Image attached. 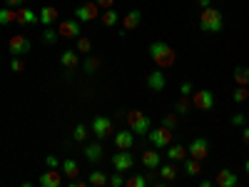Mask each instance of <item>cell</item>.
I'll return each instance as SVG.
<instances>
[{"mask_svg":"<svg viewBox=\"0 0 249 187\" xmlns=\"http://www.w3.org/2000/svg\"><path fill=\"white\" fill-rule=\"evenodd\" d=\"M147 53H150V57H152V62H155L157 68H172L175 60H177L175 48L167 45V43H162V40H155Z\"/></svg>","mask_w":249,"mask_h":187,"instance_id":"6da1fadb","label":"cell"},{"mask_svg":"<svg viewBox=\"0 0 249 187\" xmlns=\"http://www.w3.org/2000/svg\"><path fill=\"white\" fill-rule=\"evenodd\" d=\"M199 28L204 30V33H219L222 28H224V15H222V10H217V8H202V15H199Z\"/></svg>","mask_w":249,"mask_h":187,"instance_id":"7a4b0ae2","label":"cell"},{"mask_svg":"<svg viewBox=\"0 0 249 187\" xmlns=\"http://www.w3.org/2000/svg\"><path fill=\"white\" fill-rule=\"evenodd\" d=\"M124 120H127V128H130L135 135H147L150 128H152V120L144 115L142 110H127Z\"/></svg>","mask_w":249,"mask_h":187,"instance_id":"3957f363","label":"cell"},{"mask_svg":"<svg viewBox=\"0 0 249 187\" xmlns=\"http://www.w3.org/2000/svg\"><path fill=\"white\" fill-rule=\"evenodd\" d=\"M147 137H150V142L155 145V148H170V145L175 142V130H170V128H150V132H147Z\"/></svg>","mask_w":249,"mask_h":187,"instance_id":"277c9868","label":"cell"},{"mask_svg":"<svg viewBox=\"0 0 249 187\" xmlns=\"http://www.w3.org/2000/svg\"><path fill=\"white\" fill-rule=\"evenodd\" d=\"M112 117H105V115H95L92 117V122H90V130H92V135L97 137V140H105V137H110L112 135Z\"/></svg>","mask_w":249,"mask_h":187,"instance_id":"5b68a950","label":"cell"},{"mask_svg":"<svg viewBox=\"0 0 249 187\" xmlns=\"http://www.w3.org/2000/svg\"><path fill=\"white\" fill-rule=\"evenodd\" d=\"M75 18L80 20V23H92V20L100 18V5L95 3V0H85L82 5L75 8Z\"/></svg>","mask_w":249,"mask_h":187,"instance_id":"8992f818","label":"cell"},{"mask_svg":"<svg viewBox=\"0 0 249 187\" xmlns=\"http://www.w3.org/2000/svg\"><path fill=\"white\" fill-rule=\"evenodd\" d=\"M190 100H192V108H197V110H202V112H207V110L214 108V93H212V90H195Z\"/></svg>","mask_w":249,"mask_h":187,"instance_id":"52a82bcc","label":"cell"},{"mask_svg":"<svg viewBox=\"0 0 249 187\" xmlns=\"http://www.w3.org/2000/svg\"><path fill=\"white\" fill-rule=\"evenodd\" d=\"M112 168H115V172H130V170L135 168L132 152H130V150H117V152L112 155Z\"/></svg>","mask_w":249,"mask_h":187,"instance_id":"ba28073f","label":"cell"},{"mask_svg":"<svg viewBox=\"0 0 249 187\" xmlns=\"http://www.w3.org/2000/svg\"><path fill=\"white\" fill-rule=\"evenodd\" d=\"M8 50H10V55H28L30 50H33V43L25 37V35H13L10 40H8Z\"/></svg>","mask_w":249,"mask_h":187,"instance_id":"9c48e42d","label":"cell"},{"mask_svg":"<svg viewBox=\"0 0 249 187\" xmlns=\"http://www.w3.org/2000/svg\"><path fill=\"white\" fill-rule=\"evenodd\" d=\"M187 152H190V157H195V160L204 162V160H207V155H210V142H207L204 137H195L190 145H187Z\"/></svg>","mask_w":249,"mask_h":187,"instance_id":"30bf717a","label":"cell"},{"mask_svg":"<svg viewBox=\"0 0 249 187\" xmlns=\"http://www.w3.org/2000/svg\"><path fill=\"white\" fill-rule=\"evenodd\" d=\"M82 23L77 18H65V20H60L57 23V33H60V37H80V28Z\"/></svg>","mask_w":249,"mask_h":187,"instance_id":"8fae6325","label":"cell"},{"mask_svg":"<svg viewBox=\"0 0 249 187\" xmlns=\"http://www.w3.org/2000/svg\"><path fill=\"white\" fill-rule=\"evenodd\" d=\"M144 82H147V88H150L152 93H162L164 88H167V75H164V70L155 68V70H150V73H147Z\"/></svg>","mask_w":249,"mask_h":187,"instance_id":"7c38bea8","label":"cell"},{"mask_svg":"<svg viewBox=\"0 0 249 187\" xmlns=\"http://www.w3.org/2000/svg\"><path fill=\"white\" fill-rule=\"evenodd\" d=\"M112 140H115V148H117V150H132V148H135V132H132L130 128L117 130V132L112 135Z\"/></svg>","mask_w":249,"mask_h":187,"instance_id":"4fadbf2b","label":"cell"},{"mask_svg":"<svg viewBox=\"0 0 249 187\" xmlns=\"http://www.w3.org/2000/svg\"><path fill=\"white\" fill-rule=\"evenodd\" d=\"M120 23H122V30H124V33H130V30L140 28V23H142V10H140V8L127 10V13L120 18Z\"/></svg>","mask_w":249,"mask_h":187,"instance_id":"5bb4252c","label":"cell"},{"mask_svg":"<svg viewBox=\"0 0 249 187\" xmlns=\"http://www.w3.org/2000/svg\"><path fill=\"white\" fill-rule=\"evenodd\" d=\"M62 180H65V175L60 172V168H48L43 175H40V185L43 187H60L62 185Z\"/></svg>","mask_w":249,"mask_h":187,"instance_id":"9a60e30c","label":"cell"},{"mask_svg":"<svg viewBox=\"0 0 249 187\" xmlns=\"http://www.w3.org/2000/svg\"><path fill=\"white\" fill-rule=\"evenodd\" d=\"M15 23L18 25H35V23H40V18L33 8L20 5V8H15Z\"/></svg>","mask_w":249,"mask_h":187,"instance_id":"2e32d148","label":"cell"},{"mask_svg":"<svg viewBox=\"0 0 249 187\" xmlns=\"http://www.w3.org/2000/svg\"><path fill=\"white\" fill-rule=\"evenodd\" d=\"M82 152H85V160H88V162H100V160H102V155H105L102 140H97V137H95V142H85Z\"/></svg>","mask_w":249,"mask_h":187,"instance_id":"e0dca14e","label":"cell"},{"mask_svg":"<svg viewBox=\"0 0 249 187\" xmlns=\"http://www.w3.org/2000/svg\"><path fill=\"white\" fill-rule=\"evenodd\" d=\"M37 18H40V23H43L45 28H50V25L60 23V10H57V8H53V5H45V8H40Z\"/></svg>","mask_w":249,"mask_h":187,"instance_id":"ac0fdd59","label":"cell"},{"mask_svg":"<svg viewBox=\"0 0 249 187\" xmlns=\"http://www.w3.org/2000/svg\"><path fill=\"white\" fill-rule=\"evenodd\" d=\"M140 162H142L147 170H157L160 165H162V155H160L157 150H144L142 157H140Z\"/></svg>","mask_w":249,"mask_h":187,"instance_id":"d6986e66","label":"cell"},{"mask_svg":"<svg viewBox=\"0 0 249 187\" xmlns=\"http://www.w3.org/2000/svg\"><path fill=\"white\" fill-rule=\"evenodd\" d=\"M237 182H239V177L232 170H219L217 177H214V185L217 187H237Z\"/></svg>","mask_w":249,"mask_h":187,"instance_id":"ffe728a7","label":"cell"},{"mask_svg":"<svg viewBox=\"0 0 249 187\" xmlns=\"http://www.w3.org/2000/svg\"><path fill=\"white\" fill-rule=\"evenodd\" d=\"M60 65L65 68V70L80 68V53H77V50H65V53L60 55Z\"/></svg>","mask_w":249,"mask_h":187,"instance_id":"44dd1931","label":"cell"},{"mask_svg":"<svg viewBox=\"0 0 249 187\" xmlns=\"http://www.w3.org/2000/svg\"><path fill=\"white\" fill-rule=\"evenodd\" d=\"M60 172L65 175V180L72 182V180H77V175H80V165H77L75 160L68 157V160H62V162H60Z\"/></svg>","mask_w":249,"mask_h":187,"instance_id":"7402d4cb","label":"cell"},{"mask_svg":"<svg viewBox=\"0 0 249 187\" xmlns=\"http://www.w3.org/2000/svg\"><path fill=\"white\" fill-rule=\"evenodd\" d=\"M157 172H160V177H162L164 182H175V180H177V175H179L172 160H170V162H164V165H160Z\"/></svg>","mask_w":249,"mask_h":187,"instance_id":"603a6c76","label":"cell"},{"mask_svg":"<svg viewBox=\"0 0 249 187\" xmlns=\"http://www.w3.org/2000/svg\"><path fill=\"white\" fill-rule=\"evenodd\" d=\"M187 155H190V152H187V148H184V145H170V148H167V160H172V162H184V157Z\"/></svg>","mask_w":249,"mask_h":187,"instance_id":"cb8c5ba5","label":"cell"},{"mask_svg":"<svg viewBox=\"0 0 249 187\" xmlns=\"http://www.w3.org/2000/svg\"><path fill=\"white\" fill-rule=\"evenodd\" d=\"M100 20H102V25H105V28H115V25L120 23V13H117L115 8H107L105 13L100 15Z\"/></svg>","mask_w":249,"mask_h":187,"instance_id":"d4e9b609","label":"cell"},{"mask_svg":"<svg viewBox=\"0 0 249 187\" xmlns=\"http://www.w3.org/2000/svg\"><path fill=\"white\" fill-rule=\"evenodd\" d=\"M88 182H90L92 187H105V185H110V177L102 172V170H92V172L88 175Z\"/></svg>","mask_w":249,"mask_h":187,"instance_id":"484cf974","label":"cell"},{"mask_svg":"<svg viewBox=\"0 0 249 187\" xmlns=\"http://www.w3.org/2000/svg\"><path fill=\"white\" fill-rule=\"evenodd\" d=\"M184 172L190 175V177H197V175L202 172V162H199V160H195V157H190V155H187V157H184Z\"/></svg>","mask_w":249,"mask_h":187,"instance_id":"4316f807","label":"cell"},{"mask_svg":"<svg viewBox=\"0 0 249 187\" xmlns=\"http://www.w3.org/2000/svg\"><path fill=\"white\" fill-rule=\"evenodd\" d=\"M88 135H90V128H88V125H75V128H72V142L85 145V142H88Z\"/></svg>","mask_w":249,"mask_h":187,"instance_id":"83f0119b","label":"cell"},{"mask_svg":"<svg viewBox=\"0 0 249 187\" xmlns=\"http://www.w3.org/2000/svg\"><path fill=\"white\" fill-rule=\"evenodd\" d=\"M232 77H234V82H237V85H247V88H249V68H247V65H239V68H234Z\"/></svg>","mask_w":249,"mask_h":187,"instance_id":"f1b7e54d","label":"cell"},{"mask_svg":"<svg viewBox=\"0 0 249 187\" xmlns=\"http://www.w3.org/2000/svg\"><path fill=\"white\" fill-rule=\"evenodd\" d=\"M190 110H192V100L184 97V95H179V100L175 102V112H177V115H190Z\"/></svg>","mask_w":249,"mask_h":187,"instance_id":"f546056e","label":"cell"},{"mask_svg":"<svg viewBox=\"0 0 249 187\" xmlns=\"http://www.w3.org/2000/svg\"><path fill=\"white\" fill-rule=\"evenodd\" d=\"M232 100L237 102V105H244V102L249 100V88L247 85H237L234 93H232Z\"/></svg>","mask_w":249,"mask_h":187,"instance_id":"4dcf8cb0","label":"cell"},{"mask_svg":"<svg viewBox=\"0 0 249 187\" xmlns=\"http://www.w3.org/2000/svg\"><path fill=\"white\" fill-rule=\"evenodd\" d=\"M97 68H100V60H97V57H92V55H85V62H82V70H85L88 75H95V73H97Z\"/></svg>","mask_w":249,"mask_h":187,"instance_id":"1f68e13d","label":"cell"},{"mask_svg":"<svg viewBox=\"0 0 249 187\" xmlns=\"http://www.w3.org/2000/svg\"><path fill=\"white\" fill-rule=\"evenodd\" d=\"M15 23V8H0V25H10Z\"/></svg>","mask_w":249,"mask_h":187,"instance_id":"d6a6232c","label":"cell"},{"mask_svg":"<svg viewBox=\"0 0 249 187\" xmlns=\"http://www.w3.org/2000/svg\"><path fill=\"white\" fill-rule=\"evenodd\" d=\"M147 185V177L144 175H130V177H124V187H144Z\"/></svg>","mask_w":249,"mask_h":187,"instance_id":"836d02e7","label":"cell"},{"mask_svg":"<svg viewBox=\"0 0 249 187\" xmlns=\"http://www.w3.org/2000/svg\"><path fill=\"white\" fill-rule=\"evenodd\" d=\"M57 40H60V33H57V28H45L43 30V43H48V45H55L57 43Z\"/></svg>","mask_w":249,"mask_h":187,"instance_id":"e575fe53","label":"cell"},{"mask_svg":"<svg viewBox=\"0 0 249 187\" xmlns=\"http://www.w3.org/2000/svg\"><path fill=\"white\" fill-rule=\"evenodd\" d=\"M75 50L80 53V55H90V50H92V43H90V37H77V45H75Z\"/></svg>","mask_w":249,"mask_h":187,"instance_id":"d590c367","label":"cell"},{"mask_svg":"<svg viewBox=\"0 0 249 187\" xmlns=\"http://www.w3.org/2000/svg\"><path fill=\"white\" fill-rule=\"evenodd\" d=\"M10 70H13V73H23V70H25V60L20 57V55H13V60H10Z\"/></svg>","mask_w":249,"mask_h":187,"instance_id":"8d00e7d4","label":"cell"},{"mask_svg":"<svg viewBox=\"0 0 249 187\" xmlns=\"http://www.w3.org/2000/svg\"><path fill=\"white\" fill-rule=\"evenodd\" d=\"M177 117H179L177 112L164 115V117H162V125H164V128H170V130H175V128H177Z\"/></svg>","mask_w":249,"mask_h":187,"instance_id":"74e56055","label":"cell"},{"mask_svg":"<svg viewBox=\"0 0 249 187\" xmlns=\"http://www.w3.org/2000/svg\"><path fill=\"white\" fill-rule=\"evenodd\" d=\"M192 93H195V85H192V82H182V85H179V95H184V97H192Z\"/></svg>","mask_w":249,"mask_h":187,"instance_id":"f35d334b","label":"cell"},{"mask_svg":"<svg viewBox=\"0 0 249 187\" xmlns=\"http://www.w3.org/2000/svg\"><path fill=\"white\" fill-rule=\"evenodd\" d=\"M110 185H112V187H122V185H124V177H122V172H115V175H110Z\"/></svg>","mask_w":249,"mask_h":187,"instance_id":"ab89813d","label":"cell"},{"mask_svg":"<svg viewBox=\"0 0 249 187\" xmlns=\"http://www.w3.org/2000/svg\"><path fill=\"white\" fill-rule=\"evenodd\" d=\"M45 165H48V168H60V160H57L55 155H48V157H45Z\"/></svg>","mask_w":249,"mask_h":187,"instance_id":"60d3db41","label":"cell"},{"mask_svg":"<svg viewBox=\"0 0 249 187\" xmlns=\"http://www.w3.org/2000/svg\"><path fill=\"white\" fill-rule=\"evenodd\" d=\"M232 125L242 128V125H244V115H242V112H234V115H232Z\"/></svg>","mask_w":249,"mask_h":187,"instance_id":"b9f144b4","label":"cell"},{"mask_svg":"<svg viewBox=\"0 0 249 187\" xmlns=\"http://www.w3.org/2000/svg\"><path fill=\"white\" fill-rule=\"evenodd\" d=\"M95 3H97L100 8H105V10H107V8H115V0H95Z\"/></svg>","mask_w":249,"mask_h":187,"instance_id":"7bdbcfd3","label":"cell"},{"mask_svg":"<svg viewBox=\"0 0 249 187\" xmlns=\"http://www.w3.org/2000/svg\"><path fill=\"white\" fill-rule=\"evenodd\" d=\"M5 5L8 8H20V5H25V0H5Z\"/></svg>","mask_w":249,"mask_h":187,"instance_id":"ee69618b","label":"cell"},{"mask_svg":"<svg viewBox=\"0 0 249 187\" xmlns=\"http://www.w3.org/2000/svg\"><path fill=\"white\" fill-rule=\"evenodd\" d=\"M242 142L249 148V128H242Z\"/></svg>","mask_w":249,"mask_h":187,"instance_id":"f6af8a7d","label":"cell"},{"mask_svg":"<svg viewBox=\"0 0 249 187\" xmlns=\"http://www.w3.org/2000/svg\"><path fill=\"white\" fill-rule=\"evenodd\" d=\"M197 3H199V8H210L212 0H197Z\"/></svg>","mask_w":249,"mask_h":187,"instance_id":"bcb514c9","label":"cell"},{"mask_svg":"<svg viewBox=\"0 0 249 187\" xmlns=\"http://www.w3.org/2000/svg\"><path fill=\"white\" fill-rule=\"evenodd\" d=\"M244 175H249V160L244 162Z\"/></svg>","mask_w":249,"mask_h":187,"instance_id":"7dc6e473","label":"cell"}]
</instances>
